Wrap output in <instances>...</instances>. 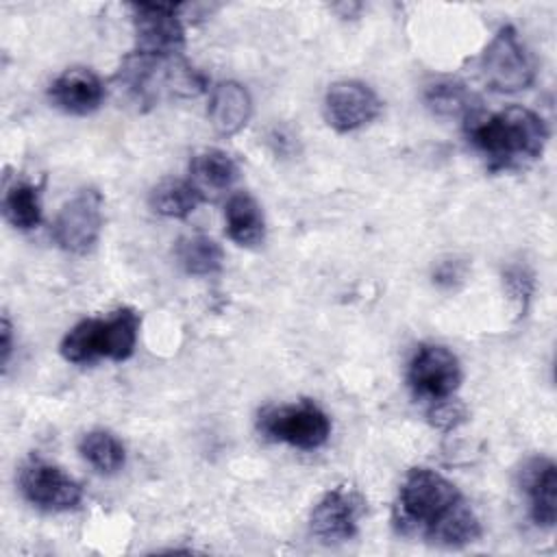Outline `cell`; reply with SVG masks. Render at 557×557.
I'll use <instances>...</instances> for the list:
<instances>
[{"mask_svg":"<svg viewBox=\"0 0 557 557\" xmlns=\"http://www.w3.org/2000/svg\"><path fill=\"white\" fill-rule=\"evenodd\" d=\"M426 107L444 117H466L476 107L472 104V94L461 85L453 81L435 83L424 94Z\"/></svg>","mask_w":557,"mask_h":557,"instance_id":"obj_22","label":"cell"},{"mask_svg":"<svg viewBox=\"0 0 557 557\" xmlns=\"http://www.w3.org/2000/svg\"><path fill=\"white\" fill-rule=\"evenodd\" d=\"M470 146L492 172L520 170L542 157L548 141L546 122L527 107H505L485 113L479 107L463 117Z\"/></svg>","mask_w":557,"mask_h":557,"instance_id":"obj_1","label":"cell"},{"mask_svg":"<svg viewBox=\"0 0 557 557\" xmlns=\"http://www.w3.org/2000/svg\"><path fill=\"white\" fill-rule=\"evenodd\" d=\"M205 200V194L194 181L185 178H165L150 191V207L163 218L183 220L198 209Z\"/></svg>","mask_w":557,"mask_h":557,"instance_id":"obj_18","label":"cell"},{"mask_svg":"<svg viewBox=\"0 0 557 557\" xmlns=\"http://www.w3.org/2000/svg\"><path fill=\"white\" fill-rule=\"evenodd\" d=\"M257 429L272 442L313 450L326 444L331 435V418L313 400H298L294 405L263 409L259 413Z\"/></svg>","mask_w":557,"mask_h":557,"instance_id":"obj_4","label":"cell"},{"mask_svg":"<svg viewBox=\"0 0 557 557\" xmlns=\"http://www.w3.org/2000/svg\"><path fill=\"white\" fill-rule=\"evenodd\" d=\"M17 483H20L22 496L30 505L46 511L74 509L83 498L81 485L70 474L35 457L22 466Z\"/></svg>","mask_w":557,"mask_h":557,"instance_id":"obj_9","label":"cell"},{"mask_svg":"<svg viewBox=\"0 0 557 557\" xmlns=\"http://www.w3.org/2000/svg\"><path fill=\"white\" fill-rule=\"evenodd\" d=\"M2 213L7 222L20 231H30L41 222V194L28 181H15L7 187L2 198Z\"/></svg>","mask_w":557,"mask_h":557,"instance_id":"obj_20","label":"cell"},{"mask_svg":"<svg viewBox=\"0 0 557 557\" xmlns=\"http://www.w3.org/2000/svg\"><path fill=\"white\" fill-rule=\"evenodd\" d=\"M522 492L529 498V513L537 527L553 529L557 520V466L553 459L533 457L520 474Z\"/></svg>","mask_w":557,"mask_h":557,"instance_id":"obj_13","label":"cell"},{"mask_svg":"<svg viewBox=\"0 0 557 557\" xmlns=\"http://www.w3.org/2000/svg\"><path fill=\"white\" fill-rule=\"evenodd\" d=\"M411 389L429 400L450 398L461 383V366L453 350L440 344H422L409 361Z\"/></svg>","mask_w":557,"mask_h":557,"instance_id":"obj_10","label":"cell"},{"mask_svg":"<svg viewBox=\"0 0 557 557\" xmlns=\"http://www.w3.org/2000/svg\"><path fill=\"white\" fill-rule=\"evenodd\" d=\"M11 350H13V329L7 315H2V329H0V363L2 370H7V363L11 359Z\"/></svg>","mask_w":557,"mask_h":557,"instance_id":"obj_24","label":"cell"},{"mask_svg":"<svg viewBox=\"0 0 557 557\" xmlns=\"http://www.w3.org/2000/svg\"><path fill=\"white\" fill-rule=\"evenodd\" d=\"M102 231V194L98 189H83L67 200L54 222L52 239L57 246L72 255L89 252Z\"/></svg>","mask_w":557,"mask_h":557,"instance_id":"obj_6","label":"cell"},{"mask_svg":"<svg viewBox=\"0 0 557 557\" xmlns=\"http://www.w3.org/2000/svg\"><path fill=\"white\" fill-rule=\"evenodd\" d=\"M178 265L194 276H209L222 270L224 250L222 246L207 235L181 237L174 248Z\"/></svg>","mask_w":557,"mask_h":557,"instance_id":"obj_19","label":"cell"},{"mask_svg":"<svg viewBox=\"0 0 557 557\" xmlns=\"http://www.w3.org/2000/svg\"><path fill=\"white\" fill-rule=\"evenodd\" d=\"M424 537L437 546L459 548L481 537V522L472 507L463 498H459L442 518H437L424 531Z\"/></svg>","mask_w":557,"mask_h":557,"instance_id":"obj_16","label":"cell"},{"mask_svg":"<svg viewBox=\"0 0 557 557\" xmlns=\"http://www.w3.org/2000/svg\"><path fill=\"white\" fill-rule=\"evenodd\" d=\"M141 318L135 309L122 307L107 318H85L61 339L65 361L85 366L98 359L124 361L135 352Z\"/></svg>","mask_w":557,"mask_h":557,"instance_id":"obj_2","label":"cell"},{"mask_svg":"<svg viewBox=\"0 0 557 557\" xmlns=\"http://www.w3.org/2000/svg\"><path fill=\"white\" fill-rule=\"evenodd\" d=\"M207 115L218 135H235L252 115V98L242 83L222 81L211 89Z\"/></svg>","mask_w":557,"mask_h":557,"instance_id":"obj_14","label":"cell"},{"mask_svg":"<svg viewBox=\"0 0 557 557\" xmlns=\"http://www.w3.org/2000/svg\"><path fill=\"white\" fill-rule=\"evenodd\" d=\"M224 222L228 237L244 248H255L265 237V218L248 191H237L226 200L224 209Z\"/></svg>","mask_w":557,"mask_h":557,"instance_id":"obj_15","label":"cell"},{"mask_svg":"<svg viewBox=\"0 0 557 557\" xmlns=\"http://www.w3.org/2000/svg\"><path fill=\"white\" fill-rule=\"evenodd\" d=\"M485 83L500 94L527 89L535 78V65L513 26H503L485 46L481 57Z\"/></svg>","mask_w":557,"mask_h":557,"instance_id":"obj_5","label":"cell"},{"mask_svg":"<svg viewBox=\"0 0 557 557\" xmlns=\"http://www.w3.org/2000/svg\"><path fill=\"white\" fill-rule=\"evenodd\" d=\"M189 172H191V181L200 187L202 194L205 189H211V191L231 189L233 183L239 178V168L235 159L220 148H207L196 152L191 157Z\"/></svg>","mask_w":557,"mask_h":557,"instance_id":"obj_17","label":"cell"},{"mask_svg":"<svg viewBox=\"0 0 557 557\" xmlns=\"http://www.w3.org/2000/svg\"><path fill=\"white\" fill-rule=\"evenodd\" d=\"M78 450L89 466L104 474L117 472L126 461L124 444L111 431L104 429L87 431L78 442Z\"/></svg>","mask_w":557,"mask_h":557,"instance_id":"obj_21","label":"cell"},{"mask_svg":"<svg viewBox=\"0 0 557 557\" xmlns=\"http://www.w3.org/2000/svg\"><path fill=\"white\" fill-rule=\"evenodd\" d=\"M366 511L363 496L348 483L335 485L322 494L309 516L311 533L324 544L346 542L357 533L359 518Z\"/></svg>","mask_w":557,"mask_h":557,"instance_id":"obj_8","label":"cell"},{"mask_svg":"<svg viewBox=\"0 0 557 557\" xmlns=\"http://www.w3.org/2000/svg\"><path fill=\"white\" fill-rule=\"evenodd\" d=\"M383 109L376 91L361 81H337L324 94V117L339 133L357 131L379 117Z\"/></svg>","mask_w":557,"mask_h":557,"instance_id":"obj_11","label":"cell"},{"mask_svg":"<svg viewBox=\"0 0 557 557\" xmlns=\"http://www.w3.org/2000/svg\"><path fill=\"white\" fill-rule=\"evenodd\" d=\"M48 98L65 113L87 115L102 104L104 85L89 67H67L52 81Z\"/></svg>","mask_w":557,"mask_h":557,"instance_id":"obj_12","label":"cell"},{"mask_svg":"<svg viewBox=\"0 0 557 557\" xmlns=\"http://www.w3.org/2000/svg\"><path fill=\"white\" fill-rule=\"evenodd\" d=\"M426 418H429V422H431L435 429L450 431V429L459 426V424L468 418V409H466V405L459 403V400L442 398V400H435V403H433V407L429 409Z\"/></svg>","mask_w":557,"mask_h":557,"instance_id":"obj_23","label":"cell"},{"mask_svg":"<svg viewBox=\"0 0 557 557\" xmlns=\"http://www.w3.org/2000/svg\"><path fill=\"white\" fill-rule=\"evenodd\" d=\"M461 498L453 481L431 468L407 472L394 505V524L400 533H422Z\"/></svg>","mask_w":557,"mask_h":557,"instance_id":"obj_3","label":"cell"},{"mask_svg":"<svg viewBox=\"0 0 557 557\" xmlns=\"http://www.w3.org/2000/svg\"><path fill=\"white\" fill-rule=\"evenodd\" d=\"M135 28V52L148 57H178L185 48V28L174 7L131 4Z\"/></svg>","mask_w":557,"mask_h":557,"instance_id":"obj_7","label":"cell"}]
</instances>
